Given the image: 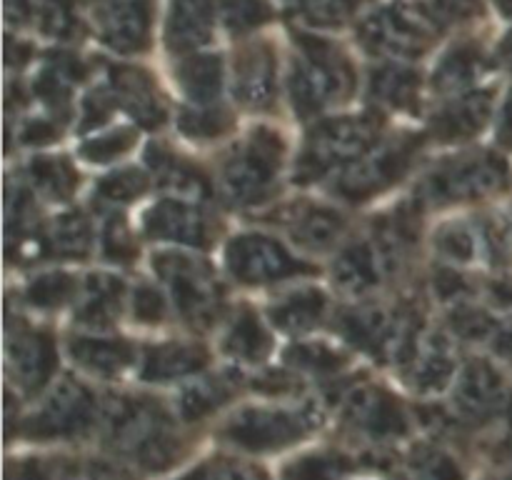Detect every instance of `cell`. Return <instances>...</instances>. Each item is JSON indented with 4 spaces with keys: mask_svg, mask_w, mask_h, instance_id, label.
<instances>
[{
    "mask_svg": "<svg viewBox=\"0 0 512 480\" xmlns=\"http://www.w3.org/2000/svg\"><path fill=\"white\" fill-rule=\"evenodd\" d=\"M133 308L135 318L143 320V323H155V320H163L165 315V303L163 295L155 288H148V285H140L133 295Z\"/></svg>",
    "mask_w": 512,
    "mask_h": 480,
    "instance_id": "bcb514c9",
    "label": "cell"
},
{
    "mask_svg": "<svg viewBox=\"0 0 512 480\" xmlns=\"http://www.w3.org/2000/svg\"><path fill=\"white\" fill-rule=\"evenodd\" d=\"M480 240H483L485 253L498 263H510L512 260V205L500 208L485 220L480 228Z\"/></svg>",
    "mask_w": 512,
    "mask_h": 480,
    "instance_id": "60d3db41",
    "label": "cell"
},
{
    "mask_svg": "<svg viewBox=\"0 0 512 480\" xmlns=\"http://www.w3.org/2000/svg\"><path fill=\"white\" fill-rule=\"evenodd\" d=\"M505 420H508V440L512 445V393L508 395V405H505Z\"/></svg>",
    "mask_w": 512,
    "mask_h": 480,
    "instance_id": "db71d44e",
    "label": "cell"
},
{
    "mask_svg": "<svg viewBox=\"0 0 512 480\" xmlns=\"http://www.w3.org/2000/svg\"><path fill=\"white\" fill-rule=\"evenodd\" d=\"M123 303V283L110 273H95L85 280L78 320L90 328H105L113 323Z\"/></svg>",
    "mask_w": 512,
    "mask_h": 480,
    "instance_id": "484cf974",
    "label": "cell"
},
{
    "mask_svg": "<svg viewBox=\"0 0 512 480\" xmlns=\"http://www.w3.org/2000/svg\"><path fill=\"white\" fill-rule=\"evenodd\" d=\"M385 265L373 243L345 245L333 265V280L343 293L365 295L380 283Z\"/></svg>",
    "mask_w": 512,
    "mask_h": 480,
    "instance_id": "603a6c76",
    "label": "cell"
},
{
    "mask_svg": "<svg viewBox=\"0 0 512 480\" xmlns=\"http://www.w3.org/2000/svg\"><path fill=\"white\" fill-rule=\"evenodd\" d=\"M365 48L388 58H415L430 40L425 15L405 8H388L370 15L360 28Z\"/></svg>",
    "mask_w": 512,
    "mask_h": 480,
    "instance_id": "5bb4252c",
    "label": "cell"
},
{
    "mask_svg": "<svg viewBox=\"0 0 512 480\" xmlns=\"http://www.w3.org/2000/svg\"><path fill=\"white\" fill-rule=\"evenodd\" d=\"M8 368L25 393L43 390L55 370L53 340L40 330L20 328L8 338Z\"/></svg>",
    "mask_w": 512,
    "mask_h": 480,
    "instance_id": "e0dca14e",
    "label": "cell"
},
{
    "mask_svg": "<svg viewBox=\"0 0 512 480\" xmlns=\"http://www.w3.org/2000/svg\"><path fill=\"white\" fill-rule=\"evenodd\" d=\"M90 240H93V230L85 215L80 213H65L50 225V245L55 253L65 255V258H80L90 250Z\"/></svg>",
    "mask_w": 512,
    "mask_h": 480,
    "instance_id": "e575fe53",
    "label": "cell"
},
{
    "mask_svg": "<svg viewBox=\"0 0 512 480\" xmlns=\"http://www.w3.org/2000/svg\"><path fill=\"white\" fill-rule=\"evenodd\" d=\"M343 418L358 433L373 440H398L408 433L410 423L403 405L380 385H358L343 398Z\"/></svg>",
    "mask_w": 512,
    "mask_h": 480,
    "instance_id": "4fadbf2b",
    "label": "cell"
},
{
    "mask_svg": "<svg viewBox=\"0 0 512 480\" xmlns=\"http://www.w3.org/2000/svg\"><path fill=\"white\" fill-rule=\"evenodd\" d=\"M483 73V58L473 48H455L438 63L433 85L443 95H463Z\"/></svg>",
    "mask_w": 512,
    "mask_h": 480,
    "instance_id": "4dcf8cb0",
    "label": "cell"
},
{
    "mask_svg": "<svg viewBox=\"0 0 512 480\" xmlns=\"http://www.w3.org/2000/svg\"><path fill=\"white\" fill-rule=\"evenodd\" d=\"M33 185L45 198L63 200L75 190V170L63 158H40L30 168Z\"/></svg>",
    "mask_w": 512,
    "mask_h": 480,
    "instance_id": "74e56055",
    "label": "cell"
},
{
    "mask_svg": "<svg viewBox=\"0 0 512 480\" xmlns=\"http://www.w3.org/2000/svg\"><path fill=\"white\" fill-rule=\"evenodd\" d=\"M235 98L245 108H268L275 98V58L265 45L243 50L235 60Z\"/></svg>",
    "mask_w": 512,
    "mask_h": 480,
    "instance_id": "ffe728a7",
    "label": "cell"
},
{
    "mask_svg": "<svg viewBox=\"0 0 512 480\" xmlns=\"http://www.w3.org/2000/svg\"><path fill=\"white\" fill-rule=\"evenodd\" d=\"M483 248V240H480V230L470 228L468 223H445L443 228H438L435 233V250H438L440 258L450 265H468L473 263L480 255Z\"/></svg>",
    "mask_w": 512,
    "mask_h": 480,
    "instance_id": "d6a6232c",
    "label": "cell"
},
{
    "mask_svg": "<svg viewBox=\"0 0 512 480\" xmlns=\"http://www.w3.org/2000/svg\"><path fill=\"white\" fill-rule=\"evenodd\" d=\"M490 113H493V93L488 90H468L463 95H455L450 103H445L443 108L435 113L433 123V135L438 140H455L473 138L475 133L485 128Z\"/></svg>",
    "mask_w": 512,
    "mask_h": 480,
    "instance_id": "ac0fdd59",
    "label": "cell"
},
{
    "mask_svg": "<svg viewBox=\"0 0 512 480\" xmlns=\"http://www.w3.org/2000/svg\"><path fill=\"white\" fill-rule=\"evenodd\" d=\"M508 405L503 375L488 360L473 358L460 365L453 380V410L470 425L488 423Z\"/></svg>",
    "mask_w": 512,
    "mask_h": 480,
    "instance_id": "7c38bea8",
    "label": "cell"
},
{
    "mask_svg": "<svg viewBox=\"0 0 512 480\" xmlns=\"http://www.w3.org/2000/svg\"><path fill=\"white\" fill-rule=\"evenodd\" d=\"M270 335L265 325L260 323L258 315L253 310H240L233 320L228 323V330L223 335L225 353L233 355L235 360L243 363H260L265 355L270 353Z\"/></svg>",
    "mask_w": 512,
    "mask_h": 480,
    "instance_id": "83f0119b",
    "label": "cell"
},
{
    "mask_svg": "<svg viewBox=\"0 0 512 480\" xmlns=\"http://www.w3.org/2000/svg\"><path fill=\"white\" fill-rule=\"evenodd\" d=\"M113 85L118 100L125 105L128 113H133L138 123L153 128V125H158L165 118L163 100L158 98L153 83L143 73H138V70H118Z\"/></svg>",
    "mask_w": 512,
    "mask_h": 480,
    "instance_id": "4316f807",
    "label": "cell"
},
{
    "mask_svg": "<svg viewBox=\"0 0 512 480\" xmlns=\"http://www.w3.org/2000/svg\"><path fill=\"white\" fill-rule=\"evenodd\" d=\"M93 20L100 38L110 48L133 53L148 43V0H98L93 8Z\"/></svg>",
    "mask_w": 512,
    "mask_h": 480,
    "instance_id": "2e32d148",
    "label": "cell"
},
{
    "mask_svg": "<svg viewBox=\"0 0 512 480\" xmlns=\"http://www.w3.org/2000/svg\"><path fill=\"white\" fill-rule=\"evenodd\" d=\"M135 143V130L130 128H113L105 130L98 138L88 140V143L80 148V155L90 163H113L120 155L128 153Z\"/></svg>",
    "mask_w": 512,
    "mask_h": 480,
    "instance_id": "ee69618b",
    "label": "cell"
},
{
    "mask_svg": "<svg viewBox=\"0 0 512 480\" xmlns=\"http://www.w3.org/2000/svg\"><path fill=\"white\" fill-rule=\"evenodd\" d=\"M288 365L300 370H310V373H330V370H338L343 363V353L333 350L325 343H300L285 353Z\"/></svg>",
    "mask_w": 512,
    "mask_h": 480,
    "instance_id": "7bdbcfd3",
    "label": "cell"
},
{
    "mask_svg": "<svg viewBox=\"0 0 512 480\" xmlns=\"http://www.w3.org/2000/svg\"><path fill=\"white\" fill-rule=\"evenodd\" d=\"M98 418V405L90 390L65 378L55 385L38 410L30 415L28 433L33 438H70L88 430Z\"/></svg>",
    "mask_w": 512,
    "mask_h": 480,
    "instance_id": "9c48e42d",
    "label": "cell"
},
{
    "mask_svg": "<svg viewBox=\"0 0 512 480\" xmlns=\"http://www.w3.org/2000/svg\"><path fill=\"white\" fill-rule=\"evenodd\" d=\"M178 83L193 105L215 103L223 90V65L215 55H193L180 63Z\"/></svg>",
    "mask_w": 512,
    "mask_h": 480,
    "instance_id": "f546056e",
    "label": "cell"
},
{
    "mask_svg": "<svg viewBox=\"0 0 512 480\" xmlns=\"http://www.w3.org/2000/svg\"><path fill=\"white\" fill-rule=\"evenodd\" d=\"M103 243H105V250H108L115 260H123L133 253L130 235H128V230L123 228V223H120V220L108 223V228H105V235H103Z\"/></svg>",
    "mask_w": 512,
    "mask_h": 480,
    "instance_id": "c3c4849f",
    "label": "cell"
},
{
    "mask_svg": "<svg viewBox=\"0 0 512 480\" xmlns=\"http://www.w3.org/2000/svg\"><path fill=\"white\" fill-rule=\"evenodd\" d=\"M375 138H378V125L370 118L325 120L308 135L298 175L318 178L328 170L345 168L370 153L375 148Z\"/></svg>",
    "mask_w": 512,
    "mask_h": 480,
    "instance_id": "8992f818",
    "label": "cell"
},
{
    "mask_svg": "<svg viewBox=\"0 0 512 480\" xmlns=\"http://www.w3.org/2000/svg\"><path fill=\"white\" fill-rule=\"evenodd\" d=\"M208 363V353L193 343L150 345L140 355V378L145 383H173L198 373Z\"/></svg>",
    "mask_w": 512,
    "mask_h": 480,
    "instance_id": "44dd1931",
    "label": "cell"
},
{
    "mask_svg": "<svg viewBox=\"0 0 512 480\" xmlns=\"http://www.w3.org/2000/svg\"><path fill=\"white\" fill-rule=\"evenodd\" d=\"M493 348L500 358L512 360V320H508V323L503 325L498 323V330H495L493 335Z\"/></svg>",
    "mask_w": 512,
    "mask_h": 480,
    "instance_id": "f907efd6",
    "label": "cell"
},
{
    "mask_svg": "<svg viewBox=\"0 0 512 480\" xmlns=\"http://www.w3.org/2000/svg\"><path fill=\"white\" fill-rule=\"evenodd\" d=\"M225 263L235 280L248 285L278 283V280L293 278L305 270L303 263H298L283 243L260 233L238 235L228 245Z\"/></svg>",
    "mask_w": 512,
    "mask_h": 480,
    "instance_id": "30bf717a",
    "label": "cell"
},
{
    "mask_svg": "<svg viewBox=\"0 0 512 480\" xmlns=\"http://www.w3.org/2000/svg\"><path fill=\"white\" fill-rule=\"evenodd\" d=\"M500 60H503L505 68L512 70V33L505 38L503 48H500Z\"/></svg>",
    "mask_w": 512,
    "mask_h": 480,
    "instance_id": "f5cc1de1",
    "label": "cell"
},
{
    "mask_svg": "<svg viewBox=\"0 0 512 480\" xmlns=\"http://www.w3.org/2000/svg\"><path fill=\"white\" fill-rule=\"evenodd\" d=\"M150 165L158 170L160 178L165 180V185L180 190L183 195H203L205 193V180L200 178L198 170L193 165L183 163L175 155H170L168 150L153 148L148 155Z\"/></svg>",
    "mask_w": 512,
    "mask_h": 480,
    "instance_id": "8d00e7d4",
    "label": "cell"
},
{
    "mask_svg": "<svg viewBox=\"0 0 512 480\" xmlns=\"http://www.w3.org/2000/svg\"><path fill=\"white\" fill-rule=\"evenodd\" d=\"M145 185L148 178L140 168H123L110 173L103 183L98 185V195L105 200H113V203H130L138 195L145 193Z\"/></svg>",
    "mask_w": 512,
    "mask_h": 480,
    "instance_id": "f6af8a7d",
    "label": "cell"
},
{
    "mask_svg": "<svg viewBox=\"0 0 512 480\" xmlns=\"http://www.w3.org/2000/svg\"><path fill=\"white\" fill-rule=\"evenodd\" d=\"M318 425L310 408H280V405H248L230 415L220 435L235 448L250 453H275L303 440Z\"/></svg>",
    "mask_w": 512,
    "mask_h": 480,
    "instance_id": "7a4b0ae2",
    "label": "cell"
},
{
    "mask_svg": "<svg viewBox=\"0 0 512 480\" xmlns=\"http://www.w3.org/2000/svg\"><path fill=\"white\" fill-rule=\"evenodd\" d=\"M418 93L420 78L415 75V70L408 68V65H383L380 70H375L373 80H370V95H373L375 103H380L383 108H410V105H415V100H418Z\"/></svg>",
    "mask_w": 512,
    "mask_h": 480,
    "instance_id": "f1b7e54d",
    "label": "cell"
},
{
    "mask_svg": "<svg viewBox=\"0 0 512 480\" xmlns=\"http://www.w3.org/2000/svg\"><path fill=\"white\" fill-rule=\"evenodd\" d=\"M70 355L80 368L103 378L123 373L135 360V350L123 340L90 338V335L70 340Z\"/></svg>",
    "mask_w": 512,
    "mask_h": 480,
    "instance_id": "d4e9b609",
    "label": "cell"
},
{
    "mask_svg": "<svg viewBox=\"0 0 512 480\" xmlns=\"http://www.w3.org/2000/svg\"><path fill=\"white\" fill-rule=\"evenodd\" d=\"M213 3L210 0H170L168 45L173 50L200 48L213 35Z\"/></svg>",
    "mask_w": 512,
    "mask_h": 480,
    "instance_id": "7402d4cb",
    "label": "cell"
},
{
    "mask_svg": "<svg viewBox=\"0 0 512 480\" xmlns=\"http://www.w3.org/2000/svg\"><path fill=\"white\" fill-rule=\"evenodd\" d=\"M143 230L155 240L175 245H208L213 238V223L200 205L188 200L170 198L160 200L153 208L145 210Z\"/></svg>",
    "mask_w": 512,
    "mask_h": 480,
    "instance_id": "9a60e30c",
    "label": "cell"
},
{
    "mask_svg": "<svg viewBox=\"0 0 512 480\" xmlns=\"http://www.w3.org/2000/svg\"><path fill=\"white\" fill-rule=\"evenodd\" d=\"M225 20L233 28H253L255 23L263 20V8H260L258 0H228L225 3Z\"/></svg>",
    "mask_w": 512,
    "mask_h": 480,
    "instance_id": "7dc6e473",
    "label": "cell"
},
{
    "mask_svg": "<svg viewBox=\"0 0 512 480\" xmlns=\"http://www.w3.org/2000/svg\"><path fill=\"white\" fill-rule=\"evenodd\" d=\"M508 183V165L495 153H463L445 160L425 178L423 195L435 205L490 198Z\"/></svg>",
    "mask_w": 512,
    "mask_h": 480,
    "instance_id": "5b68a950",
    "label": "cell"
},
{
    "mask_svg": "<svg viewBox=\"0 0 512 480\" xmlns=\"http://www.w3.org/2000/svg\"><path fill=\"white\" fill-rule=\"evenodd\" d=\"M230 125V115L225 113L223 108H218L215 103H205V105H193V108L183 110L180 115V128L183 133H188L190 138H218L228 130Z\"/></svg>",
    "mask_w": 512,
    "mask_h": 480,
    "instance_id": "f35d334b",
    "label": "cell"
},
{
    "mask_svg": "<svg viewBox=\"0 0 512 480\" xmlns=\"http://www.w3.org/2000/svg\"><path fill=\"white\" fill-rule=\"evenodd\" d=\"M290 238L305 250H328L340 240L345 220L338 210L318 203H295L283 215Z\"/></svg>",
    "mask_w": 512,
    "mask_h": 480,
    "instance_id": "d6986e66",
    "label": "cell"
},
{
    "mask_svg": "<svg viewBox=\"0 0 512 480\" xmlns=\"http://www.w3.org/2000/svg\"><path fill=\"white\" fill-rule=\"evenodd\" d=\"M495 5H498V10L505 18H512V0H495Z\"/></svg>",
    "mask_w": 512,
    "mask_h": 480,
    "instance_id": "11a10c76",
    "label": "cell"
},
{
    "mask_svg": "<svg viewBox=\"0 0 512 480\" xmlns=\"http://www.w3.org/2000/svg\"><path fill=\"white\" fill-rule=\"evenodd\" d=\"M325 305H328V300H325L323 290L313 288V285H303V288L285 293L275 305H270L268 315L280 330L305 333V330H313L323 320Z\"/></svg>",
    "mask_w": 512,
    "mask_h": 480,
    "instance_id": "cb8c5ba5",
    "label": "cell"
},
{
    "mask_svg": "<svg viewBox=\"0 0 512 480\" xmlns=\"http://www.w3.org/2000/svg\"><path fill=\"white\" fill-rule=\"evenodd\" d=\"M500 140L512 145V95L503 108V118H500Z\"/></svg>",
    "mask_w": 512,
    "mask_h": 480,
    "instance_id": "816d5d0a",
    "label": "cell"
},
{
    "mask_svg": "<svg viewBox=\"0 0 512 480\" xmlns=\"http://www.w3.org/2000/svg\"><path fill=\"white\" fill-rule=\"evenodd\" d=\"M235 383L225 375H213V378L195 380L185 385L178 395V413L185 420H198L213 413L215 408L225 403L233 395Z\"/></svg>",
    "mask_w": 512,
    "mask_h": 480,
    "instance_id": "1f68e13d",
    "label": "cell"
},
{
    "mask_svg": "<svg viewBox=\"0 0 512 480\" xmlns=\"http://www.w3.org/2000/svg\"><path fill=\"white\" fill-rule=\"evenodd\" d=\"M75 293V280L68 273H45L28 285V300L35 308H60Z\"/></svg>",
    "mask_w": 512,
    "mask_h": 480,
    "instance_id": "b9f144b4",
    "label": "cell"
},
{
    "mask_svg": "<svg viewBox=\"0 0 512 480\" xmlns=\"http://www.w3.org/2000/svg\"><path fill=\"white\" fill-rule=\"evenodd\" d=\"M8 480H55V478L48 473V470L38 468V465L20 463L8 470Z\"/></svg>",
    "mask_w": 512,
    "mask_h": 480,
    "instance_id": "681fc988",
    "label": "cell"
},
{
    "mask_svg": "<svg viewBox=\"0 0 512 480\" xmlns=\"http://www.w3.org/2000/svg\"><path fill=\"white\" fill-rule=\"evenodd\" d=\"M510 480H512V478H510Z\"/></svg>",
    "mask_w": 512,
    "mask_h": 480,
    "instance_id": "6f0895ef",
    "label": "cell"
},
{
    "mask_svg": "<svg viewBox=\"0 0 512 480\" xmlns=\"http://www.w3.org/2000/svg\"><path fill=\"white\" fill-rule=\"evenodd\" d=\"M353 90L350 65L325 43L303 45L290 73V98L300 115H318L320 110L345 100Z\"/></svg>",
    "mask_w": 512,
    "mask_h": 480,
    "instance_id": "3957f363",
    "label": "cell"
},
{
    "mask_svg": "<svg viewBox=\"0 0 512 480\" xmlns=\"http://www.w3.org/2000/svg\"><path fill=\"white\" fill-rule=\"evenodd\" d=\"M413 140H395L388 145H375L370 153L345 165L335 173V193L348 200H365L380 193L408 170L413 158Z\"/></svg>",
    "mask_w": 512,
    "mask_h": 480,
    "instance_id": "ba28073f",
    "label": "cell"
},
{
    "mask_svg": "<svg viewBox=\"0 0 512 480\" xmlns=\"http://www.w3.org/2000/svg\"><path fill=\"white\" fill-rule=\"evenodd\" d=\"M398 365L405 383L418 393L445 390L458 375L453 345L438 330H418L398 358Z\"/></svg>",
    "mask_w": 512,
    "mask_h": 480,
    "instance_id": "8fae6325",
    "label": "cell"
},
{
    "mask_svg": "<svg viewBox=\"0 0 512 480\" xmlns=\"http://www.w3.org/2000/svg\"><path fill=\"white\" fill-rule=\"evenodd\" d=\"M348 458L338 453H308L283 468V480H343Z\"/></svg>",
    "mask_w": 512,
    "mask_h": 480,
    "instance_id": "d590c367",
    "label": "cell"
},
{
    "mask_svg": "<svg viewBox=\"0 0 512 480\" xmlns=\"http://www.w3.org/2000/svg\"><path fill=\"white\" fill-rule=\"evenodd\" d=\"M155 270L188 323L208 325L218 315L220 285L208 265L188 253L165 250L155 255Z\"/></svg>",
    "mask_w": 512,
    "mask_h": 480,
    "instance_id": "52a82bcc",
    "label": "cell"
},
{
    "mask_svg": "<svg viewBox=\"0 0 512 480\" xmlns=\"http://www.w3.org/2000/svg\"><path fill=\"white\" fill-rule=\"evenodd\" d=\"M105 430L110 443L145 468H165L178 458L170 420L155 405L140 400H120L105 413Z\"/></svg>",
    "mask_w": 512,
    "mask_h": 480,
    "instance_id": "6da1fadb",
    "label": "cell"
},
{
    "mask_svg": "<svg viewBox=\"0 0 512 480\" xmlns=\"http://www.w3.org/2000/svg\"><path fill=\"white\" fill-rule=\"evenodd\" d=\"M283 160V143L270 130H255L228 155L220 170L223 190L238 205H255L275 188Z\"/></svg>",
    "mask_w": 512,
    "mask_h": 480,
    "instance_id": "277c9868",
    "label": "cell"
},
{
    "mask_svg": "<svg viewBox=\"0 0 512 480\" xmlns=\"http://www.w3.org/2000/svg\"><path fill=\"white\" fill-rule=\"evenodd\" d=\"M280 3H295V0H280Z\"/></svg>",
    "mask_w": 512,
    "mask_h": 480,
    "instance_id": "9f6ffc18",
    "label": "cell"
},
{
    "mask_svg": "<svg viewBox=\"0 0 512 480\" xmlns=\"http://www.w3.org/2000/svg\"><path fill=\"white\" fill-rule=\"evenodd\" d=\"M178 480H268L265 473L255 465L243 463L235 458H210L205 463L195 465Z\"/></svg>",
    "mask_w": 512,
    "mask_h": 480,
    "instance_id": "ab89813d",
    "label": "cell"
},
{
    "mask_svg": "<svg viewBox=\"0 0 512 480\" xmlns=\"http://www.w3.org/2000/svg\"><path fill=\"white\" fill-rule=\"evenodd\" d=\"M410 480H465L463 465L445 448L438 445H418L408 455Z\"/></svg>",
    "mask_w": 512,
    "mask_h": 480,
    "instance_id": "836d02e7",
    "label": "cell"
}]
</instances>
